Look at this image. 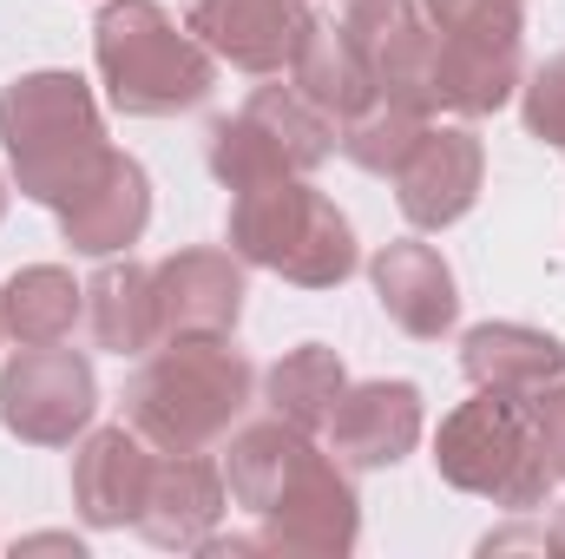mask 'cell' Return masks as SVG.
I'll return each instance as SVG.
<instances>
[{
	"label": "cell",
	"instance_id": "6da1fadb",
	"mask_svg": "<svg viewBox=\"0 0 565 559\" xmlns=\"http://www.w3.org/2000/svg\"><path fill=\"white\" fill-rule=\"evenodd\" d=\"M224 487L264 527L270 553L342 559L362 540V500L349 487V467L335 454H322L302 428H289L282 415L250 421V428L231 434Z\"/></svg>",
	"mask_w": 565,
	"mask_h": 559
},
{
	"label": "cell",
	"instance_id": "7a4b0ae2",
	"mask_svg": "<svg viewBox=\"0 0 565 559\" xmlns=\"http://www.w3.org/2000/svg\"><path fill=\"white\" fill-rule=\"evenodd\" d=\"M257 395V369L231 336H171L126 382V421L158 454H204L224 441Z\"/></svg>",
	"mask_w": 565,
	"mask_h": 559
},
{
	"label": "cell",
	"instance_id": "3957f363",
	"mask_svg": "<svg viewBox=\"0 0 565 559\" xmlns=\"http://www.w3.org/2000/svg\"><path fill=\"white\" fill-rule=\"evenodd\" d=\"M93 66L126 119H171L211 99L217 60L158 0H106L93 20Z\"/></svg>",
	"mask_w": 565,
	"mask_h": 559
},
{
	"label": "cell",
	"instance_id": "277c9868",
	"mask_svg": "<svg viewBox=\"0 0 565 559\" xmlns=\"http://www.w3.org/2000/svg\"><path fill=\"white\" fill-rule=\"evenodd\" d=\"M0 145H7L20 198L53 204V211L113 151L106 145V119H99V99H93V86L79 73H20L0 93Z\"/></svg>",
	"mask_w": 565,
	"mask_h": 559
},
{
	"label": "cell",
	"instance_id": "5b68a950",
	"mask_svg": "<svg viewBox=\"0 0 565 559\" xmlns=\"http://www.w3.org/2000/svg\"><path fill=\"white\" fill-rule=\"evenodd\" d=\"M224 231H231V251L244 264L277 271L296 289H335V283L355 277V264H362L349 218L309 178H277V184L237 191Z\"/></svg>",
	"mask_w": 565,
	"mask_h": 559
},
{
	"label": "cell",
	"instance_id": "8992f818",
	"mask_svg": "<svg viewBox=\"0 0 565 559\" xmlns=\"http://www.w3.org/2000/svg\"><path fill=\"white\" fill-rule=\"evenodd\" d=\"M434 467L460 494H480L507 514H533L553 487V467H546L540 434H533V395L473 389V402H460L440 421Z\"/></svg>",
	"mask_w": 565,
	"mask_h": 559
},
{
	"label": "cell",
	"instance_id": "52a82bcc",
	"mask_svg": "<svg viewBox=\"0 0 565 559\" xmlns=\"http://www.w3.org/2000/svg\"><path fill=\"white\" fill-rule=\"evenodd\" d=\"M335 151V119L316 113L296 86H257L231 119L211 126V171L231 191H257L277 178H309Z\"/></svg>",
	"mask_w": 565,
	"mask_h": 559
},
{
	"label": "cell",
	"instance_id": "ba28073f",
	"mask_svg": "<svg viewBox=\"0 0 565 559\" xmlns=\"http://www.w3.org/2000/svg\"><path fill=\"white\" fill-rule=\"evenodd\" d=\"M99 382L79 349L33 342L0 369V428L33 447H73V434L93 428Z\"/></svg>",
	"mask_w": 565,
	"mask_h": 559
},
{
	"label": "cell",
	"instance_id": "9c48e42d",
	"mask_svg": "<svg viewBox=\"0 0 565 559\" xmlns=\"http://www.w3.org/2000/svg\"><path fill=\"white\" fill-rule=\"evenodd\" d=\"M184 27L198 33V46L237 73H289L296 53L309 46V33L322 27L309 0H191Z\"/></svg>",
	"mask_w": 565,
	"mask_h": 559
},
{
	"label": "cell",
	"instance_id": "30bf717a",
	"mask_svg": "<svg viewBox=\"0 0 565 559\" xmlns=\"http://www.w3.org/2000/svg\"><path fill=\"white\" fill-rule=\"evenodd\" d=\"M342 40L355 46L362 73L375 80V99H408L434 113V27L422 0H349Z\"/></svg>",
	"mask_w": 565,
	"mask_h": 559
},
{
	"label": "cell",
	"instance_id": "8fae6325",
	"mask_svg": "<svg viewBox=\"0 0 565 559\" xmlns=\"http://www.w3.org/2000/svg\"><path fill=\"white\" fill-rule=\"evenodd\" d=\"M487 178V151L467 126H427L415 151L395 165V204L415 231H447L473 211Z\"/></svg>",
	"mask_w": 565,
	"mask_h": 559
},
{
	"label": "cell",
	"instance_id": "7c38bea8",
	"mask_svg": "<svg viewBox=\"0 0 565 559\" xmlns=\"http://www.w3.org/2000/svg\"><path fill=\"white\" fill-rule=\"evenodd\" d=\"M151 224V178L132 151H106L99 171L60 204V238L79 257H119Z\"/></svg>",
	"mask_w": 565,
	"mask_h": 559
},
{
	"label": "cell",
	"instance_id": "4fadbf2b",
	"mask_svg": "<svg viewBox=\"0 0 565 559\" xmlns=\"http://www.w3.org/2000/svg\"><path fill=\"white\" fill-rule=\"evenodd\" d=\"M158 329L171 336H231L244 316V257L237 251H178L151 264Z\"/></svg>",
	"mask_w": 565,
	"mask_h": 559
},
{
	"label": "cell",
	"instance_id": "5bb4252c",
	"mask_svg": "<svg viewBox=\"0 0 565 559\" xmlns=\"http://www.w3.org/2000/svg\"><path fill=\"white\" fill-rule=\"evenodd\" d=\"M231 507V487H224V467L204 461V454H164L151 467V487H145V507H139V527L151 547L164 553H198L217 520Z\"/></svg>",
	"mask_w": 565,
	"mask_h": 559
},
{
	"label": "cell",
	"instance_id": "9a60e30c",
	"mask_svg": "<svg viewBox=\"0 0 565 559\" xmlns=\"http://www.w3.org/2000/svg\"><path fill=\"white\" fill-rule=\"evenodd\" d=\"M151 441H145L132 421L119 428H93L73 454V507L86 527H132L145 507V487H151Z\"/></svg>",
	"mask_w": 565,
	"mask_h": 559
},
{
	"label": "cell",
	"instance_id": "2e32d148",
	"mask_svg": "<svg viewBox=\"0 0 565 559\" xmlns=\"http://www.w3.org/2000/svg\"><path fill=\"white\" fill-rule=\"evenodd\" d=\"M422 441V389L415 382H355L329 415V447L342 467H395Z\"/></svg>",
	"mask_w": 565,
	"mask_h": 559
},
{
	"label": "cell",
	"instance_id": "e0dca14e",
	"mask_svg": "<svg viewBox=\"0 0 565 559\" xmlns=\"http://www.w3.org/2000/svg\"><path fill=\"white\" fill-rule=\"evenodd\" d=\"M369 277H375V296H382V309H388V323H395L402 336L440 342V336L454 329L460 289H454V271H447V257H440L434 244H422V238L382 244L375 264H369Z\"/></svg>",
	"mask_w": 565,
	"mask_h": 559
},
{
	"label": "cell",
	"instance_id": "ac0fdd59",
	"mask_svg": "<svg viewBox=\"0 0 565 559\" xmlns=\"http://www.w3.org/2000/svg\"><path fill=\"white\" fill-rule=\"evenodd\" d=\"M460 369L473 389L500 395H540L565 376V342L533 323H480L460 336Z\"/></svg>",
	"mask_w": 565,
	"mask_h": 559
},
{
	"label": "cell",
	"instance_id": "d6986e66",
	"mask_svg": "<svg viewBox=\"0 0 565 559\" xmlns=\"http://www.w3.org/2000/svg\"><path fill=\"white\" fill-rule=\"evenodd\" d=\"M520 46H493V40H434V106L460 113V119H487L520 93Z\"/></svg>",
	"mask_w": 565,
	"mask_h": 559
},
{
	"label": "cell",
	"instance_id": "ffe728a7",
	"mask_svg": "<svg viewBox=\"0 0 565 559\" xmlns=\"http://www.w3.org/2000/svg\"><path fill=\"white\" fill-rule=\"evenodd\" d=\"M86 323H93V342L113 349V356H145L164 342L158 329V283L151 264H99V277L86 283Z\"/></svg>",
	"mask_w": 565,
	"mask_h": 559
},
{
	"label": "cell",
	"instance_id": "44dd1931",
	"mask_svg": "<svg viewBox=\"0 0 565 559\" xmlns=\"http://www.w3.org/2000/svg\"><path fill=\"white\" fill-rule=\"evenodd\" d=\"M79 316H86V283H73V271L60 264H26L0 289V336H13L20 349L66 342Z\"/></svg>",
	"mask_w": 565,
	"mask_h": 559
},
{
	"label": "cell",
	"instance_id": "7402d4cb",
	"mask_svg": "<svg viewBox=\"0 0 565 559\" xmlns=\"http://www.w3.org/2000/svg\"><path fill=\"white\" fill-rule=\"evenodd\" d=\"M342 389H349V369H342V356H335L329 342H302V349H289L277 369L264 376V402H270V415H282L289 428H302V434L329 428L335 402H342Z\"/></svg>",
	"mask_w": 565,
	"mask_h": 559
},
{
	"label": "cell",
	"instance_id": "603a6c76",
	"mask_svg": "<svg viewBox=\"0 0 565 559\" xmlns=\"http://www.w3.org/2000/svg\"><path fill=\"white\" fill-rule=\"evenodd\" d=\"M289 73H296V93H302L316 113L335 119V133H342V119H355L362 106H375V80L362 73V60H355V46L342 40V27H316Z\"/></svg>",
	"mask_w": 565,
	"mask_h": 559
},
{
	"label": "cell",
	"instance_id": "cb8c5ba5",
	"mask_svg": "<svg viewBox=\"0 0 565 559\" xmlns=\"http://www.w3.org/2000/svg\"><path fill=\"white\" fill-rule=\"evenodd\" d=\"M427 133V106H408V99H375V106H362L355 119H342V158L349 165H362V171H375V178H395V165L415 151V139Z\"/></svg>",
	"mask_w": 565,
	"mask_h": 559
},
{
	"label": "cell",
	"instance_id": "d4e9b609",
	"mask_svg": "<svg viewBox=\"0 0 565 559\" xmlns=\"http://www.w3.org/2000/svg\"><path fill=\"white\" fill-rule=\"evenodd\" d=\"M434 40H493L520 46L526 40V7L520 0H422Z\"/></svg>",
	"mask_w": 565,
	"mask_h": 559
},
{
	"label": "cell",
	"instance_id": "484cf974",
	"mask_svg": "<svg viewBox=\"0 0 565 559\" xmlns=\"http://www.w3.org/2000/svg\"><path fill=\"white\" fill-rule=\"evenodd\" d=\"M520 119L540 145H553L565 158V53L546 60L533 80H520Z\"/></svg>",
	"mask_w": 565,
	"mask_h": 559
},
{
	"label": "cell",
	"instance_id": "4316f807",
	"mask_svg": "<svg viewBox=\"0 0 565 559\" xmlns=\"http://www.w3.org/2000/svg\"><path fill=\"white\" fill-rule=\"evenodd\" d=\"M533 434H540V454H546L553 481H565V376L533 395Z\"/></svg>",
	"mask_w": 565,
	"mask_h": 559
},
{
	"label": "cell",
	"instance_id": "83f0119b",
	"mask_svg": "<svg viewBox=\"0 0 565 559\" xmlns=\"http://www.w3.org/2000/svg\"><path fill=\"white\" fill-rule=\"evenodd\" d=\"M546 547H553V553H565V507L553 514V527H546Z\"/></svg>",
	"mask_w": 565,
	"mask_h": 559
},
{
	"label": "cell",
	"instance_id": "f1b7e54d",
	"mask_svg": "<svg viewBox=\"0 0 565 559\" xmlns=\"http://www.w3.org/2000/svg\"><path fill=\"white\" fill-rule=\"evenodd\" d=\"M0 218H7V184H0Z\"/></svg>",
	"mask_w": 565,
	"mask_h": 559
}]
</instances>
